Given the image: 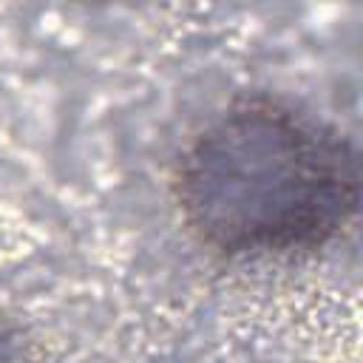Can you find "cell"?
<instances>
[{
	"label": "cell",
	"mask_w": 363,
	"mask_h": 363,
	"mask_svg": "<svg viewBox=\"0 0 363 363\" xmlns=\"http://www.w3.org/2000/svg\"><path fill=\"white\" fill-rule=\"evenodd\" d=\"M357 153L292 105L250 99L184 150L176 193L187 227L235 258L289 255L332 241L357 207Z\"/></svg>",
	"instance_id": "1"
},
{
	"label": "cell",
	"mask_w": 363,
	"mask_h": 363,
	"mask_svg": "<svg viewBox=\"0 0 363 363\" xmlns=\"http://www.w3.org/2000/svg\"><path fill=\"white\" fill-rule=\"evenodd\" d=\"M9 349H11V335L0 326V363H6V357H9Z\"/></svg>",
	"instance_id": "2"
}]
</instances>
